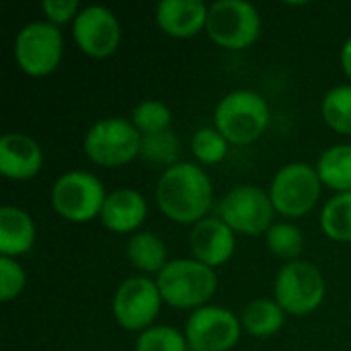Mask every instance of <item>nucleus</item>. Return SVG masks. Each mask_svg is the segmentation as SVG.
Here are the masks:
<instances>
[{
  "instance_id": "f257e3e1",
  "label": "nucleus",
  "mask_w": 351,
  "mask_h": 351,
  "mask_svg": "<svg viewBox=\"0 0 351 351\" xmlns=\"http://www.w3.org/2000/svg\"><path fill=\"white\" fill-rule=\"evenodd\" d=\"M158 210L177 224H197L208 218L214 206V185L202 165L179 162L158 177Z\"/></svg>"
},
{
  "instance_id": "f03ea898",
  "label": "nucleus",
  "mask_w": 351,
  "mask_h": 351,
  "mask_svg": "<svg viewBox=\"0 0 351 351\" xmlns=\"http://www.w3.org/2000/svg\"><path fill=\"white\" fill-rule=\"evenodd\" d=\"M162 302L179 311H197L208 306L218 290L216 269L197 259H173L154 278Z\"/></svg>"
},
{
  "instance_id": "7ed1b4c3",
  "label": "nucleus",
  "mask_w": 351,
  "mask_h": 351,
  "mask_svg": "<svg viewBox=\"0 0 351 351\" xmlns=\"http://www.w3.org/2000/svg\"><path fill=\"white\" fill-rule=\"evenodd\" d=\"M271 113L267 101L249 88H237L224 95L214 109V128L232 144L247 146L257 142L267 125Z\"/></svg>"
},
{
  "instance_id": "20e7f679",
  "label": "nucleus",
  "mask_w": 351,
  "mask_h": 351,
  "mask_svg": "<svg viewBox=\"0 0 351 351\" xmlns=\"http://www.w3.org/2000/svg\"><path fill=\"white\" fill-rule=\"evenodd\" d=\"M142 134L125 117H105L95 121L82 140L84 154L99 167L119 169L140 158Z\"/></svg>"
},
{
  "instance_id": "39448f33",
  "label": "nucleus",
  "mask_w": 351,
  "mask_h": 351,
  "mask_svg": "<svg viewBox=\"0 0 351 351\" xmlns=\"http://www.w3.org/2000/svg\"><path fill=\"white\" fill-rule=\"evenodd\" d=\"M327 284L321 269L304 259L284 263L274 282V300L292 317L313 315L325 300Z\"/></svg>"
},
{
  "instance_id": "423d86ee",
  "label": "nucleus",
  "mask_w": 351,
  "mask_h": 351,
  "mask_svg": "<svg viewBox=\"0 0 351 351\" xmlns=\"http://www.w3.org/2000/svg\"><path fill=\"white\" fill-rule=\"evenodd\" d=\"M12 56L19 70L31 78H43L58 70L64 58V35L49 21H31L14 37Z\"/></svg>"
},
{
  "instance_id": "0eeeda50",
  "label": "nucleus",
  "mask_w": 351,
  "mask_h": 351,
  "mask_svg": "<svg viewBox=\"0 0 351 351\" xmlns=\"http://www.w3.org/2000/svg\"><path fill=\"white\" fill-rule=\"evenodd\" d=\"M267 191L276 212L288 220H296L311 214L319 204L323 183L313 165L288 162L274 175Z\"/></svg>"
},
{
  "instance_id": "6e6552de",
  "label": "nucleus",
  "mask_w": 351,
  "mask_h": 351,
  "mask_svg": "<svg viewBox=\"0 0 351 351\" xmlns=\"http://www.w3.org/2000/svg\"><path fill=\"white\" fill-rule=\"evenodd\" d=\"M49 199L60 218L84 224L101 216L107 191L97 175L88 171H68L53 181Z\"/></svg>"
},
{
  "instance_id": "1a4fd4ad",
  "label": "nucleus",
  "mask_w": 351,
  "mask_h": 351,
  "mask_svg": "<svg viewBox=\"0 0 351 351\" xmlns=\"http://www.w3.org/2000/svg\"><path fill=\"white\" fill-rule=\"evenodd\" d=\"M276 208L269 191L257 185H239L230 189L216 206V216L226 222L234 234L261 237L276 222Z\"/></svg>"
},
{
  "instance_id": "9d476101",
  "label": "nucleus",
  "mask_w": 351,
  "mask_h": 351,
  "mask_svg": "<svg viewBox=\"0 0 351 351\" xmlns=\"http://www.w3.org/2000/svg\"><path fill=\"white\" fill-rule=\"evenodd\" d=\"M208 37L224 49H247L261 35V14L247 0H216L210 4Z\"/></svg>"
},
{
  "instance_id": "9b49d317",
  "label": "nucleus",
  "mask_w": 351,
  "mask_h": 351,
  "mask_svg": "<svg viewBox=\"0 0 351 351\" xmlns=\"http://www.w3.org/2000/svg\"><path fill=\"white\" fill-rule=\"evenodd\" d=\"M162 304L156 280H150L148 276H134L123 280L115 290L111 311L121 329L142 333L154 325Z\"/></svg>"
},
{
  "instance_id": "f8f14e48",
  "label": "nucleus",
  "mask_w": 351,
  "mask_h": 351,
  "mask_svg": "<svg viewBox=\"0 0 351 351\" xmlns=\"http://www.w3.org/2000/svg\"><path fill=\"white\" fill-rule=\"evenodd\" d=\"M185 337L193 351H230L243 335L241 317L232 311L208 304L193 311L185 323Z\"/></svg>"
},
{
  "instance_id": "ddd939ff",
  "label": "nucleus",
  "mask_w": 351,
  "mask_h": 351,
  "mask_svg": "<svg viewBox=\"0 0 351 351\" xmlns=\"http://www.w3.org/2000/svg\"><path fill=\"white\" fill-rule=\"evenodd\" d=\"M76 47L95 60H105L119 49L121 25L115 12L101 4L84 6L72 23Z\"/></svg>"
},
{
  "instance_id": "4468645a",
  "label": "nucleus",
  "mask_w": 351,
  "mask_h": 351,
  "mask_svg": "<svg viewBox=\"0 0 351 351\" xmlns=\"http://www.w3.org/2000/svg\"><path fill=\"white\" fill-rule=\"evenodd\" d=\"M189 247L193 259L216 269L230 261L237 247V234L218 216H208L191 226Z\"/></svg>"
},
{
  "instance_id": "2eb2a0df",
  "label": "nucleus",
  "mask_w": 351,
  "mask_h": 351,
  "mask_svg": "<svg viewBox=\"0 0 351 351\" xmlns=\"http://www.w3.org/2000/svg\"><path fill=\"white\" fill-rule=\"evenodd\" d=\"M43 167V150L35 138L23 132H6L0 138V173L12 181H29Z\"/></svg>"
},
{
  "instance_id": "dca6fc26",
  "label": "nucleus",
  "mask_w": 351,
  "mask_h": 351,
  "mask_svg": "<svg viewBox=\"0 0 351 351\" xmlns=\"http://www.w3.org/2000/svg\"><path fill=\"white\" fill-rule=\"evenodd\" d=\"M148 218V202L144 193L132 187H121L107 193L101 210V224L115 234H136Z\"/></svg>"
},
{
  "instance_id": "f3484780",
  "label": "nucleus",
  "mask_w": 351,
  "mask_h": 351,
  "mask_svg": "<svg viewBox=\"0 0 351 351\" xmlns=\"http://www.w3.org/2000/svg\"><path fill=\"white\" fill-rule=\"evenodd\" d=\"M210 6L204 0H162L154 8L158 29L173 39H191L206 31Z\"/></svg>"
},
{
  "instance_id": "a211bd4d",
  "label": "nucleus",
  "mask_w": 351,
  "mask_h": 351,
  "mask_svg": "<svg viewBox=\"0 0 351 351\" xmlns=\"http://www.w3.org/2000/svg\"><path fill=\"white\" fill-rule=\"evenodd\" d=\"M37 230L29 212L16 206L0 208V257H23L35 247Z\"/></svg>"
},
{
  "instance_id": "6ab92c4d",
  "label": "nucleus",
  "mask_w": 351,
  "mask_h": 351,
  "mask_svg": "<svg viewBox=\"0 0 351 351\" xmlns=\"http://www.w3.org/2000/svg\"><path fill=\"white\" fill-rule=\"evenodd\" d=\"M125 255L130 263L146 276H158L169 263L167 245L152 230H140L132 234L125 245Z\"/></svg>"
},
{
  "instance_id": "aec40b11",
  "label": "nucleus",
  "mask_w": 351,
  "mask_h": 351,
  "mask_svg": "<svg viewBox=\"0 0 351 351\" xmlns=\"http://www.w3.org/2000/svg\"><path fill=\"white\" fill-rule=\"evenodd\" d=\"M284 323H286V313L271 298L251 300L241 313L243 331H247L251 337H259V339L278 335L282 331Z\"/></svg>"
},
{
  "instance_id": "412c9836",
  "label": "nucleus",
  "mask_w": 351,
  "mask_h": 351,
  "mask_svg": "<svg viewBox=\"0 0 351 351\" xmlns=\"http://www.w3.org/2000/svg\"><path fill=\"white\" fill-rule=\"evenodd\" d=\"M315 169L323 187L335 193H351V144H335L323 150Z\"/></svg>"
},
{
  "instance_id": "4be33fe9",
  "label": "nucleus",
  "mask_w": 351,
  "mask_h": 351,
  "mask_svg": "<svg viewBox=\"0 0 351 351\" xmlns=\"http://www.w3.org/2000/svg\"><path fill=\"white\" fill-rule=\"evenodd\" d=\"M319 224L331 241L351 243V193H335L323 206Z\"/></svg>"
},
{
  "instance_id": "5701e85b",
  "label": "nucleus",
  "mask_w": 351,
  "mask_h": 351,
  "mask_svg": "<svg viewBox=\"0 0 351 351\" xmlns=\"http://www.w3.org/2000/svg\"><path fill=\"white\" fill-rule=\"evenodd\" d=\"M181 144L173 130L142 136L140 142V158L150 167H162V171L179 165Z\"/></svg>"
},
{
  "instance_id": "b1692460",
  "label": "nucleus",
  "mask_w": 351,
  "mask_h": 351,
  "mask_svg": "<svg viewBox=\"0 0 351 351\" xmlns=\"http://www.w3.org/2000/svg\"><path fill=\"white\" fill-rule=\"evenodd\" d=\"M321 115L333 132L351 136V84H337L325 93Z\"/></svg>"
},
{
  "instance_id": "393cba45",
  "label": "nucleus",
  "mask_w": 351,
  "mask_h": 351,
  "mask_svg": "<svg viewBox=\"0 0 351 351\" xmlns=\"http://www.w3.org/2000/svg\"><path fill=\"white\" fill-rule=\"evenodd\" d=\"M267 249L274 257L282 261H298L300 253L304 251V234L292 222H276L265 232Z\"/></svg>"
},
{
  "instance_id": "a878e982",
  "label": "nucleus",
  "mask_w": 351,
  "mask_h": 351,
  "mask_svg": "<svg viewBox=\"0 0 351 351\" xmlns=\"http://www.w3.org/2000/svg\"><path fill=\"white\" fill-rule=\"evenodd\" d=\"M130 121L134 123V128L142 136H148V134H158V132L171 130L173 113H171V109L162 101H158V99H146V101L138 103L132 109Z\"/></svg>"
},
{
  "instance_id": "bb28decb",
  "label": "nucleus",
  "mask_w": 351,
  "mask_h": 351,
  "mask_svg": "<svg viewBox=\"0 0 351 351\" xmlns=\"http://www.w3.org/2000/svg\"><path fill=\"white\" fill-rule=\"evenodd\" d=\"M189 148L199 165H218L226 158L230 142L216 128H202L191 136Z\"/></svg>"
},
{
  "instance_id": "cd10ccee",
  "label": "nucleus",
  "mask_w": 351,
  "mask_h": 351,
  "mask_svg": "<svg viewBox=\"0 0 351 351\" xmlns=\"http://www.w3.org/2000/svg\"><path fill=\"white\" fill-rule=\"evenodd\" d=\"M136 351H189L183 331L171 325H152L136 339Z\"/></svg>"
},
{
  "instance_id": "c85d7f7f",
  "label": "nucleus",
  "mask_w": 351,
  "mask_h": 351,
  "mask_svg": "<svg viewBox=\"0 0 351 351\" xmlns=\"http://www.w3.org/2000/svg\"><path fill=\"white\" fill-rule=\"evenodd\" d=\"M27 286V274L16 259L0 257V300H16Z\"/></svg>"
},
{
  "instance_id": "c756f323",
  "label": "nucleus",
  "mask_w": 351,
  "mask_h": 351,
  "mask_svg": "<svg viewBox=\"0 0 351 351\" xmlns=\"http://www.w3.org/2000/svg\"><path fill=\"white\" fill-rule=\"evenodd\" d=\"M80 10L82 8L76 0H43L41 2V12H43L45 21H49L56 27L74 23V19L78 16Z\"/></svg>"
},
{
  "instance_id": "7c9ffc66",
  "label": "nucleus",
  "mask_w": 351,
  "mask_h": 351,
  "mask_svg": "<svg viewBox=\"0 0 351 351\" xmlns=\"http://www.w3.org/2000/svg\"><path fill=\"white\" fill-rule=\"evenodd\" d=\"M341 68H343L346 76L351 80V35L346 39V43L341 47Z\"/></svg>"
},
{
  "instance_id": "2f4dec72",
  "label": "nucleus",
  "mask_w": 351,
  "mask_h": 351,
  "mask_svg": "<svg viewBox=\"0 0 351 351\" xmlns=\"http://www.w3.org/2000/svg\"><path fill=\"white\" fill-rule=\"evenodd\" d=\"M189 351H193V350H189Z\"/></svg>"
}]
</instances>
